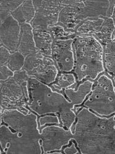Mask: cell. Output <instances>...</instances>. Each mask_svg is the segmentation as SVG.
Returning a JSON list of instances; mask_svg holds the SVG:
<instances>
[{
  "label": "cell",
  "instance_id": "obj_2",
  "mask_svg": "<svg viewBox=\"0 0 115 154\" xmlns=\"http://www.w3.org/2000/svg\"><path fill=\"white\" fill-rule=\"evenodd\" d=\"M0 148L2 153H42L37 116L31 111L25 114L16 109L3 110Z\"/></svg>",
  "mask_w": 115,
  "mask_h": 154
},
{
  "label": "cell",
  "instance_id": "obj_11",
  "mask_svg": "<svg viewBox=\"0 0 115 154\" xmlns=\"http://www.w3.org/2000/svg\"><path fill=\"white\" fill-rule=\"evenodd\" d=\"M83 1L68 0V4L60 11L58 18V23L68 31H74L78 25L83 22L82 8Z\"/></svg>",
  "mask_w": 115,
  "mask_h": 154
},
{
  "label": "cell",
  "instance_id": "obj_26",
  "mask_svg": "<svg viewBox=\"0 0 115 154\" xmlns=\"http://www.w3.org/2000/svg\"><path fill=\"white\" fill-rule=\"evenodd\" d=\"M61 153L65 154H75L80 153V152L77 146L75 141L72 139L69 143L65 146H64L60 150Z\"/></svg>",
  "mask_w": 115,
  "mask_h": 154
},
{
  "label": "cell",
  "instance_id": "obj_13",
  "mask_svg": "<svg viewBox=\"0 0 115 154\" xmlns=\"http://www.w3.org/2000/svg\"><path fill=\"white\" fill-rule=\"evenodd\" d=\"M83 21L91 18H112L114 20L115 1H83Z\"/></svg>",
  "mask_w": 115,
  "mask_h": 154
},
{
  "label": "cell",
  "instance_id": "obj_9",
  "mask_svg": "<svg viewBox=\"0 0 115 154\" xmlns=\"http://www.w3.org/2000/svg\"><path fill=\"white\" fill-rule=\"evenodd\" d=\"M65 1H33L35 14L30 25L32 28H49L58 23V18L62 9L68 4Z\"/></svg>",
  "mask_w": 115,
  "mask_h": 154
},
{
  "label": "cell",
  "instance_id": "obj_20",
  "mask_svg": "<svg viewBox=\"0 0 115 154\" xmlns=\"http://www.w3.org/2000/svg\"><path fill=\"white\" fill-rule=\"evenodd\" d=\"M75 85L76 79L72 72H59L55 81L49 86L53 91L63 94L65 89L74 87Z\"/></svg>",
  "mask_w": 115,
  "mask_h": 154
},
{
  "label": "cell",
  "instance_id": "obj_24",
  "mask_svg": "<svg viewBox=\"0 0 115 154\" xmlns=\"http://www.w3.org/2000/svg\"><path fill=\"white\" fill-rule=\"evenodd\" d=\"M25 57L18 51L10 54L6 64L9 69L13 73L23 69Z\"/></svg>",
  "mask_w": 115,
  "mask_h": 154
},
{
  "label": "cell",
  "instance_id": "obj_15",
  "mask_svg": "<svg viewBox=\"0 0 115 154\" xmlns=\"http://www.w3.org/2000/svg\"><path fill=\"white\" fill-rule=\"evenodd\" d=\"M35 45L38 52L46 56H51L54 38L48 28H32Z\"/></svg>",
  "mask_w": 115,
  "mask_h": 154
},
{
  "label": "cell",
  "instance_id": "obj_19",
  "mask_svg": "<svg viewBox=\"0 0 115 154\" xmlns=\"http://www.w3.org/2000/svg\"><path fill=\"white\" fill-rule=\"evenodd\" d=\"M103 62L105 73L114 82L115 75V40L103 45Z\"/></svg>",
  "mask_w": 115,
  "mask_h": 154
},
{
  "label": "cell",
  "instance_id": "obj_4",
  "mask_svg": "<svg viewBox=\"0 0 115 154\" xmlns=\"http://www.w3.org/2000/svg\"><path fill=\"white\" fill-rule=\"evenodd\" d=\"M28 108L37 117L46 114L59 115L63 111L73 108V105L65 95L53 91L47 85L29 78L28 82Z\"/></svg>",
  "mask_w": 115,
  "mask_h": 154
},
{
  "label": "cell",
  "instance_id": "obj_12",
  "mask_svg": "<svg viewBox=\"0 0 115 154\" xmlns=\"http://www.w3.org/2000/svg\"><path fill=\"white\" fill-rule=\"evenodd\" d=\"M20 31V25L11 15L4 20L0 26V41L2 45L10 53L18 50Z\"/></svg>",
  "mask_w": 115,
  "mask_h": 154
},
{
  "label": "cell",
  "instance_id": "obj_25",
  "mask_svg": "<svg viewBox=\"0 0 115 154\" xmlns=\"http://www.w3.org/2000/svg\"><path fill=\"white\" fill-rule=\"evenodd\" d=\"M38 129L40 130L43 127L48 125H60V119L57 114H46L37 117ZM62 126V125H61Z\"/></svg>",
  "mask_w": 115,
  "mask_h": 154
},
{
  "label": "cell",
  "instance_id": "obj_14",
  "mask_svg": "<svg viewBox=\"0 0 115 154\" xmlns=\"http://www.w3.org/2000/svg\"><path fill=\"white\" fill-rule=\"evenodd\" d=\"M94 82L86 80L80 83L75 89L71 87L64 90L63 95L73 106H81L91 92Z\"/></svg>",
  "mask_w": 115,
  "mask_h": 154
},
{
  "label": "cell",
  "instance_id": "obj_18",
  "mask_svg": "<svg viewBox=\"0 0 115 154\" xmlns=\"http://www.w3.org/2000/svg\"><path fill=\"white\" fill-rule=\"evenodd\" d=\"M104 18L102 17L87 18L82 22L74 31L78 36H90L96 34L100 30Z\"/></svg>",
  "mask_w": 115,
  "mask_h": 154
},
{
  "label": "cell",
  "instance_id": "obj_16",
  "mask_svg": "<svg viewBox=\"0 0 115 154\" xmlns=\"http://www.w3.org/2000/svg\"><path fill=\"white\" fill-rule=\"evenodd\" d=\"M20 26V35L17 51L25 57L38 52L35 45L32 27L30 23H25Z\"/></svg>",
  "mask_w": 115,
  "mask_h": 154
},
{
  "label": "cell",
  "instance_id": "obj_3",
  "mask_svg": "<svg viewBox=\"0 0 115 154\" xmlns=\"http://www.w3.org/2000/svg\"><path fill=\"white\" fill-rule=\"evenodd\" d=\"M74 66L72 73L76 79L73 88L86 80L94 82L105 72L103 62L104 47L93 35L78 36L72 42Z\"/></svg>",
  "mask_w": 115,
  "mask_h": 154
},
{
  "label": "cell",
  "instance_id": "obj_29",
  "mask_svg": "<svg viewBox=\"0 0 115 154\" xmlns=\"http://www.w3.org/2000/svg\"><path fill=\"white\" fill-rule=\"evenodd\" d=\"M3 108H1V106H0V124L1 123V121H2V113H3Z\"/></svg>",
  "mask_w": 115,
  "mask_h": 154
},
{
  "label": "cell",
  "instance_id": "obj_28",
  "mask_svg": "<svg viewBox=\"0 0 115 154\" xmlns=\"http://www.w3.org/2000/svg\"><path fill=\"white\" fill-rule=\"evenodd\" d=\"M10 53L3 46L0 47V67L7 64Z\"/></svg>",
  "mask_w": 115,
  "mask_h": 154
},
{
  "label": "cell",
  "instance_id": "obj_22",
  "mask_svg": "<svg viewBox=\"0 0 115 154\" xmlns=\"http://www.w3.org/2000/svg\"><path fill=\"white\" fill-rule=\"evenodd\" d=\"M48 28L54 40L74 39L77 36L75 32L68 31L59 24L49 27Z\"/></svg>",
  "mask_w": 115,
  "mask_h": 154
},
{
  "label": "cell",
  "instance_id": "obj_10",
  "mask_svg": "<svg viewBox=\"0 0 115 154\" xmlns=\"http://www.w3.org/2000/svg\"><path fill=\"white\" fill-rule=\"evenodd\" d=\"M73 39L54 40L51 57L59 72H72L74 66Z\"/></svg>",
  "mask_w": 115,
  "mask_h": 154
},
{
  "label": "cell",
  "instance_id": "obj_23",
  "mask_svg": "<svg viewBox=\"0 0 115 154\" xmlns=\"http://www.w3.org/2000/svg\"><path fill=\"white\" fill-rule=\"evenodd\" d=\"M23 1H0V20L3 22Z\"/></svg>",
  "mask_w": 115,
  "mask_h": 154
},
{
  "label": "cell",
  "instance_id": "obj_6",
  "mask_svg": "<svg viewBox=\"0 0 115 154\" xmlns=\"http://www.w3.org/2000/svg\"><path fill=\"white\" fill-rule=\"evenodd\" d=\"M81 106L102 117L107 118L114 114V82L105 72L94 82L91 92Z\"/></svg>",
  "mask_w": 115,
  "mask_h": 154
},
{
  "label": "cell",
  "instance_id": "obj_30",
  "mask_svg": "<svg viewBox=\"0 0 115 154\" xmlns=\"http://www.w3.org/2000/svg\"><path fill=\"white\" fill-rule=\"evenodd\" d=\"M1 23H2V22H1V20H0V26H1ZM1 46H3V45H2V44H1V41H0V47H1Z\"/></svg>",
  "mask_w": 115,
  "mask_h": 154
},
{
  "label": "cell",
  "instance_id": "obj_1",
  "mask_svg": "<svg viewBox=\"0 0 115 154\" xmlns=\"http://www.w3.org/2000/svg\"><path fill=\"white\" fill-rule=\"evenodd\" d=\"M71 130L80 153H115L114 114L102 117L81 106Z\"/></svg>",
  "mask_w": 115,
  "mask_h": 154
},
{
  "label": "cell",
  "instance_id": "obj_7",
  "mask_svg": "<svg viewBox=\"0 0 115 154\" xmlns=\"http://www.w3.org/2000/svg\"><path fill=\"white\" fill-rule=\"evenodd\" d=\"M23 70L26 71L30 78L48 86L55 81L59 73L52 57L39 52L25 57Z\"/></svg>",
  "mask_w": 115,
  "mask_h": 154
},
{
  "label": "cell",
  "instance_id": "obj_27",
  "mask_svg": "<svg viewBox=\"0 0 115 154\" xmlns=\"http://www.w3.org/2000/svg\"><path fill=\"white\" fill-rule=\"evenodd\" d=\"M14 73L11 71L7 65L0 67V82L6 81L13 76Z\"/></svg>",
  "mask_w": 115,
  "mask_h": 154
},
{
  "label": "cell",
  "instance_id": "obj_8",
  "mask_svg": "<svg viewBox=\"0 0 115 154\" xmlns=\"http://www.w3.org/2000/svg\"><path fill=\"white\" fill-rule=\"evenodd\" d=\"M73 139L71 130L60 125H48L40 130V141L42 153H59Z\"/></svg>",
  "mask_w": 115,
  "mask_h": 154
},
{
  "label": "cell",
  "instance_id": "obj_17",
  "mask_svg": "<svg viewBox=\"0 0 115 154\" xmlns=\"http://www.w3.org/2000/svg\"><path fill=\"white\" fill-rule=\"evenodd\" d=\"M35 14L33 1H23L22 4L11 14V16L21 25L30 23L34 18Z\"/></svg>",
  "mask_w": 115,
  "mask_h": 154
},
{
  "label": "cell",
  "instance_id": "obj_21",
  "mask_svg": "<svg viewBox=\"0 0 115 154\" xmlns=\"http://www.w3.org/2000/svg\"><path fill=\"white\" fill-rule=\"evenodd\" d=\"M114 20L112 18H104L99 31L93 36L102 45H106L115 40Z\"/></svg>",
  "mask_w": 115,
  "mask_h": 154
},
{
  "label": "cell",
  "instance_id": "obj_5",
  "mask_svg": "<svg viewBox=\"0 0 115 154\" xmlns=\"http://www.w3.org/2000/svg\"><path fill=\"white\" fill-rule=\"evenodd\" d=\"M30 77L24 70L14 72L13 76L0 82V106L4 109H16L23 114L28 108V82Z\"/></svg>",
  "mask_w": 115,
  "mask_h": 154
},
{
  "label": "cell",
  "instance_id": "obj_31",
  "mask_svg": "<svg viewBox=\"0 0 115 154\" xmlns=\"http://www.w3.org/2000/svg\"><path fill=\"white\" fill-rule=\"evenodd\" d=\"M0 153H2V152H1V148H0Z\"/></svg>",
  "mask_w": 115,
  "mask_h": 154
}]
</instances>
